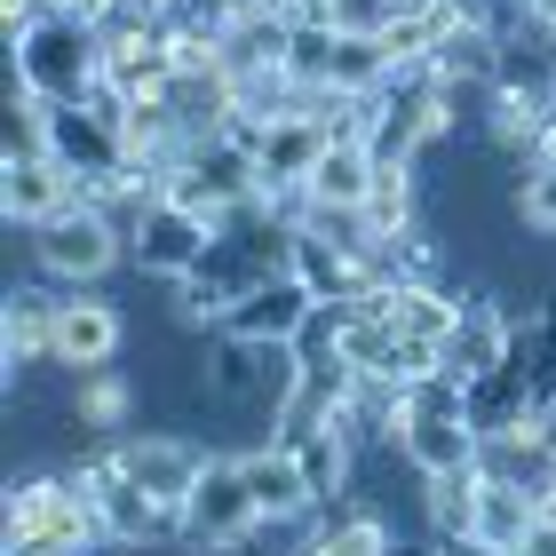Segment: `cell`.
<instances>
[{
  "instance_id": "cell-1",
  "label": "cell",
  "mask_w": 556,
  "mask_h": 556,
  "mask_svg": "<svg viewBox=\"0 0 556 556\" xmlns=\"http://www.w3.org/2000/svg\"><path fill=\"white\" fill-rule=\"evenodd\" d=\"M40 548H64V556H96L112 548L104 533V509L88 493V469L64 462V469H33V477H9V501H0V556H40Z\"/></svg>"
},
{
  "instance_id": "cell-2",
  "label": "cell",
  "mask_w": 556,
  "mask_h": 556,
  "mask_svg": "<svg viewBox=\"0 0 556 556\" xmlns=\"http://www.w3.org/2000/svg\"><path fill=\"white\" fill-rule=\"evenodd\" d=\"M9 80L33 88L40 104H72V96L104 88V33L88 16H40L33 33L9 40Z\"/></svg>"
},
{
  "instance_id": "cell-3",
  "label": "cell",
  "mask_w": 556,
  "mask_h": 556,
  "mask_svg": "<svg viewBox=\"0 0 556 556\" xmlns=\"http://www.w3.org/2000/svg\"><path fill=\"white\" fill-rule=\"evenodd\" d=\"M33 270L40 278H56V287H104L112 270H128V223H119L104 199H72L64 215H48L40 231H33Z\"/></svg>"
},
{
  "instance_id": "cell-4",
  "label": "cell",
  "mask_w": 556,
  "mask_h": 556,
  "mask_svg": "<svg viewBox=\"0 0 556 556\" xmlns=\"http://www.w3.org/2000/svg\"><path fill=\"white\" fill-rule=\"evenodd\" d=\"M255 541H263V509L247 493L239 453H207L199 485L184 493V548L191 556H247Z\"/></svg>"
},
{
  "instance_id": "cell-5",
  "label": "cell",
  "mask_w": 556,
  "mask_h": 556,
  "mask_svg": "<svg viewBox=\"0 0 556 556\" xmlns=\"http://www.w3.org/2000/svg\"><path fill=\"white\" fill-rule=\"evenodd\" d=\"M80 469H88L96 509H104L112 548H128V556H143V548H184V509H175V501H160V493H143L136 477L119 469L112 445H104V453H80Z\"/></svg>"
},
{
  "instance_id": "cell-6",
  "label": "cell",
  "mask_w": 556,
  "mask_h": 556,
  "mask_svg": "<svg viewBox=\"0 0 556 556\" xmlns=\"http://www.w3.org/2000/svg\"><path fill=\"white\" fill-rule=\"evenodd\" d=\"M223 239V223L215 215H199V207H184V199H160V207H143L136 223H128V270H143V278H160V287H175L184 270H199V255Z\"/></svg>"
},
{
  "instance_id": "cell-7",
  "label": "cell",
  "mask_w": 556,
  "mask_h": 556,
  "mask_svg": "<svg viewBox=\"0 0 556 556\" xmlns=\"http://www.w3.org/2000/svg\"><path fill=\"white\" fill-rule=\"evenodd\" d=\"M119 350H128V311H119L104 287L64 294V311H56V342H48V366H64V374H96V366H119Z\"/></svg>"
},
{
  "instance_id": "cell-8",
  "label": "cell",
  "mask_w": 556,
  "mask_h": 556,
  "mask_svg": "<svg viewBox=\"0 0 556 556\" xmlns=\"http://www.w3.org/2000/svg\"><path fill=\"white\" fill-rule=\"evenodd\" d=\"M517 342H525V318H517L493 287H469L462 318H453V334H445V374H453V382H477V374L509 366Z\"/></svg>"
},
{
  "instance_id": "cell-9",
  "label": "cell",
  "mask_w": 556,
  "mask_h": 556,
  "mask_svg": "<svg viewBox=\"0 0 556 556\" xmlns=\"http://www.w3.org/2000/svg\"><path fill=\"white\" fill-rule=\"evenodd\" d=\"M64 294L56 278H40V287H9V302H0V374H9V406L24 397V374H33L48 358V342H56V311H64Z\"/></svg>"
},
{
  "instance_id": "cell-10",
  "label": "cell",
  "mask_w": 556,
  "mask_h": 556,
  "mask_svg": "<svg viewBox=\"0 0 556 556\" xmlns=\"http://www.w3.org/2000/svg\"><path fill=\"white\" fill-rule=\"evenodd\" d=\"M112 453L143 493L175 501V509H184V493L199 485V469H207V445H199L191 429H128V438H112Z\"/></svg>"
},
{
  "instance_id": "cell-11",
  "label": "cell",
  "mask_w": 556,
  "mask_h": 556,
  "mask_svg": "<svg viewBox=\"0 0 556 556\" xmlns=\"http://www.w3.org/2000/svg\"><path fill=\"white\" fill-rule=\"evenodd\" d=\"M311 311H318V294L302 287L294 270H270L255 294H239L231 311H223V334H239L255 350H294V334L311 326Z\"/></svg>"
},
{
  "instance_id": "cell-12",
  "label": "cell",
  "mask_w": 556,
  "mask_h": 556,
  "mask_svg": "<svg viewBox=\"0 0 556 556\" xmlns=\"http://www.w3.org/2000/svg\"><path fill=\"white\" fill-rule=\"evenodd\" d=\"M334 143V128H326L318 112H278V119H255V167H263V191H294V184H311V167H318V151Z\"/></svg>"
},
{
  "instance_id": "cell-13",
  "label": "cell",
  "mask_w": 556,
  "mask_h": 556,
  "mask_svg": "<svg viewBox=\"0 0 556 556\" xmlns=\"http://www.w3.org/2000/svg\"><path fill=\"white\" fill-rule=\"evenodd\" d=\"M477 469H485L493 485H517V493L548 501L556 493V438H548V421H517V429L477 438Z\"/></svg>"
},
{
  "instance_id": "cell-14",
  "label": "cell",
  "mask_w": 556,
  "mask_h": 556,
  "mask_svg": "<svg viewBox=\"0 0 556 556\" xmlns=\"http://www.w3.org/2000/svg\"><path fill=\"white\" fill-rule=\"evenodd\" d=\"M80 199V175L56 160H0V215L9 231H40L48 215H64Z\"/></svg>"
},
{
  "instance_id": "cell-15",
  "label": "cell",
  "mask_w": 556,
  "mask_h": 556,
  "mask_svg": "<svg viewBox=\"0 0 556 556\" xmlns=\"http://www.w3.org/2000/svg\"><path fill=\"white\" fill-rule=\"evenodd\" d=\"M397 548H406V525L350 493V501H334V509L318 517V533H311L302 556H397Z\"/></svg>"
},
{
  "instance_id": "cell-16",
  "label": "cell",
  "mask_w": 556,
  "mask_h": 556,
  "mask_svg": "<svg viewBox=\"0 0 556 556\" xmlns=\"http://www.w3.org/2000/svg\"><path fill=\"white\" fill-rule=\"evenodd\" d=\"M72 429H88L96 445H112V438H128L136 429V382L119 366H96L72 382Z\"/></svg>"
},
{
  "instance_id": "cell-17",
  "label": "cell",
  "mask_w": 556,
  "mask_h": 556,
  "mask_svg": "<svg viewBox=\"0 0 556 556\" xmlns=\"http://www.w3.org/2000/svg\"><path fill=\"white\" fill-rule=\"evenodd\" d=\"M287 270L311 287L318 302H350V294H366L374 287V270H366V255H350V247H334V239H318V231H294V255H287Z\"/></svg>"
},
{
  "instance_id": "cell-18",
  "label": "cell",
  "mask_w": 556,
  "mask_h": 556,
  "mask_svg": "<svg viewBox=\"0 0 556 556\" xmlns=\"http://www.w3.org/2000/svg\"><path fill=\"white\" fill-rule=\"evenodd\" d=\"M374 175H382V160H374V143L358 136H334L318 151V167H311V207H366V191H374Z\"/></svg>"
},
{
  "instance_id": "cell-19",
  "label": "cell",
  "mask_w": 556,
  "mask_h": 556,
  "mask_svg": "<svg viewBox=\"0 0 556 556\" xmlns=\"http://www.w3.org/2000/svg\"><path fill=\"white\" fill-rule=\"evenodd\" d=\"M462 406H469V429H477V438H493V429H517V421H533V382H525V342H517V358H509V366L477 374Z\"/></svg>"
},
{
  "instance_id": "cell-20",
  "label": "cell",
  "mask_w": 556,
  "mask_h": 556,
  "mask_svg": "<svg viewBox=\"0 0 556 556\" xmlns=\"http://www.w3.org/2000/svg\"><path fill=\"white\" fill-rule=\"evenodd\" d=\"M541 533V501L533 493H517V485H493L485 477V493H477V525H469V541H485L501 556H525Z\"/></svg>"
},
{
  "instance_id": "cell-21",
  "label": "cell",
  "mask_w": 556,
  "mask_h": 556,
  "mask_svg": "<svg viewBox=\"0 0 556 556\" xmlns=\"http://www.w3.org/2000/svg\"><path fill=\"white\" fill-rule=\"evenodd\" d=\"M477 493H485V469H438V477H421V533L429 541H462L469 525H477Z\"/></svg>"
},
{
  "instance_id": "cell-22",
  "label": "cell",
  "mask_w": 556,
  "mask_h": 556,
  "mask_svg": "<svg viewBox=\"0 0 556 556\" xmlns=\"http://www.w3.org/2000/svg\"><path fill=\"white\" fill-rule=\"evenodd\" d=\"M287 16H231L223 24V64L239 72V80H255V72H287Z\"/></svg>"
},
{
  "instance_id": "cell-23",
  "label": "cell",
  "mask_w": 556,
  "mask_h": 556,
  "mask_svg": "<svg viewBox=\"0 0 556 556\" xmlns=\"http://www.w3.org/2000/svg\"><path fill=\"white\" fill-rule=\"evenodd\" d=\"M509 215L525 223V231L556 239V167H548V160H541V167H517V184H509Z\"/></svg>"
},
{
  "instance_id": "cell-24",
  "label": "cell",
  "mask_w": 556,
  "mask_h": 556,
  "mask_svg": "<svg viewBox=\"0 0 556 556\" xmlns=\"http://www.w3.org/2000/svg\"><path fill=\"white\" fill-rule=\"evenodd\" d=\"M406 9H414V0H326V9H318V16H326V24H334V33H358V40H382V33H390V24H397V16H406Z\"/></svg>"
},
{
  "instance_id": "cell-25",
  "label": "cell",
  "mask_w": 556,
  "mask_h": 556,
  "mask_svg": "<svg viewBox=\"0 0 556 556\" xmlns=\"http://www.w3.org/2000/svg\"><path fill=\"white\" fill-rule=\"evenodd\" d=\"M438 556H501V548H485V541H469V533H462V541H438Z\"/></svg>"
},
{
  "instance_id": "cell-26",
  "label": "cell",
  "mask_w": 556,
  "mask_h": 556,
  "mask_svg": "<svg viewBox=\"0 0 556 556\" xmlns=\"http://www.w3.org/2000/svg\"><path fill=\"white\" fill-rule=\"evenodd\" d=\"M541 160H548V167H556V119H548V143H541Z\"/></svg>"
},
{
  "instance_id": "cell-27",
  "label": "cell",
  "mask_w": 556,
  "mask_h": 556,
  "mask_svg": "<svg viewBox=\"0 0 556 556\" xmlns=\"http://www.w3.org/2000/svg\"><path fill=\"white\" fill-rule=\"evenodd\" d=\"M40 556H64V548H40Z\"/></svg>"
}]
</instances>
